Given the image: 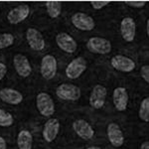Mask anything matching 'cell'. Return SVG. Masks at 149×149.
Masks as SVG:
<instances>
[{
	"label": "cell",
	"mask_w": 149,
	"mask_h": 149,
	"mask_svg": "<svg viewBox=\"0 0 149 149\" xmlns=\"http://www.w3.org/2000/svg\"><path fill=\"white\" fill-rule=\"evenodd\" d=\"M13 65L16 73L22 78H28L32 74V66L25 55L16 54L13 57Z\"/></svg>",
	"instance_id": "obj_10"
},
{
	"label": "cell",
	"mask_w": 149,
	"mask_h": 149,
	"mask_svg": "<svg viewBox=\"0 0 149 149\" xmlns=\"http://www.w3.org/2000/svg\"><path fill=\"white\" fill-rule=\"evenodd\" d=\"M140 149H149V142L148 141H144L140 145Z\"/></svg>",
	"instance_id": "obj_29"
},
{
	"label": "cell",
	"mask_w": 149,
	"mask_h": 149,
	"mask_svg": "<svg viewBox=\"0 0 149 149\" xmlns=\"http://www.w3.org/2000/svg\"><path fill=\"white\" fill-rule=\"evenodd\" d=\"M72 24L81 31H93L95 28V22L93 17L84 12H77L72 16Z\"/></svg>",
	"instance_id": "obj_7"
},
{
	"label": "cell",
	"mask_w": 149,
	"mask_h": 149,
	"mask_svg": "<svg viewBox=\"0 0 149 149\" xmlns=\"http://www.w3.org/2000/svg\"><path fill=\"white\" fill-rule=\"evenodd\" d=\"M15 41V37L11 33H2L0 34V50L6 49L12 46Z\"/></svg>",
	"instance_id": "obj_22"
},
{
	"label": "cell",
	"mask_w": 149,
	"mask_h": 149,
	"mask_svg": "<svg viewBox=\"0 0 149 149\" xmlns=\"http://www.w3.org/2000/svg\"><path fill=\"white\" fill-rule=\"evenodd\" d=\"M18 149H32L33 136L32 133L27 129H22L17 135Z\"/></svg>",
	"instance_id": "obj_19"
},
{
	"label": "cell",
	"mask_w": 149,
	"mask_h": 149,
	"mask_svg": "<svg viewBox=\"0 0 149 149\" xmlns=\"http://www.w3.org/2000/svg\"><path fill=\"white\" fill-rule=\"evenodd\" d=\"M86 149H102V148L98 147V146H90V147H86Z\"/></svg>",
	"instance_id": "obj_31"
},
{
	"label": "cell",
	"mask_w": 149,
	"mask_h": 149,
	"mask_svg": "<svg viewBox=\"0 0 149 149\" xmlns=\"http://www.w3.org/2000/svg\"><path fill=\"white\" fill-rule=\"evenodd\" d=\"M0 149H7V142L1 135H0Z\"/></svg>",
	"instance_id": "obj_28"
},
{
	"label": "cell",
	"mask_w": 149,
	"mask_h": 149,
	"mask_svg": "<svg viewBox=\"0 0 149 149\" xmlns=\"http://www.w3.org/2000/svg\"><path fill=\"white\" fill-rule=\"evenodd\" d=\"M146 32H147V35H149V20L146 21Z\"/></svg>",
	"instance_id": "obj_30"
},
{
	"label": "cell",
	"mask_w": 149,
	"mask_h": 149,
	"mask_svg": "<svg viewBox=\"0 0 149 149\" xmlns=\"http://www.w3.org/2000/svg\"><path fill=\"white\" fill-rule=\"evenodd\" d=\"M112 68L122 73H130L135 70V62L130 58L123 56V55H115L110 60Z\"/></svg>",
	"instance_id": "obj_8"
},
{
	"label": "cell",
	"mask_w": 149,
	"mask_h": 149,
	"mask_svg": "<svg viewBox=\"0 0 149 149\" xmlns=\"http://www.w3.org/2000/svg\"><path fill=\"white\" fill-rule=\"evenodd\" d=\"M30 11V7L27 4L19 5L9 11V13L7 14V20H8L9 23L13 24V25L19 24L28 18Z\"/></svg>",
	"instance_id": "obj_14"
},
{
	"label": "cell",
	"mask_w": 149,
	"mask_h": 149,
	"mask_svg": "<svg viewBox=\"0 0 149 149\" xmlns=\"http://www.w3.org/2000/svg\"><path fill=\"white\" fill-rule=\"evenodd\" d=\"M107 90L102 85H97L93 88L90 95V104L93 109H100L103 107L107 100Z\"/></svg>",
	"instance_id": "obj_9"
},
{
	"label": "cell",
	"mask_w": 149,
	"mask_h": 149,
	"mask_svg": "<svg viewBox=\"0 0 149 149\" xmlns=\"http://www.w3.org/2000/svg\"><path fill=\"white\" fill-rule=\"evenodd\" d=\"M36 107L41 115L45 117H50L55 113V102L49 93H40L36 97Z\"/></svg>",
	"instance_id": "obj_1"
},
{
	"label": "cell",
	"mask_w": 149,
	"mask_h": 149,
	"mask_svg": "<svg viewBox=\"0 0 149 149\" xmlns=\"http://www.w3.org/2000/svg\"><path fill=\"white\" fill-rule=\"evenodd\" d=\"M60 131V121L57 118H49L45 122L43 127L42 135L44 140L48 143H51L57 138Z\"/></svg>",
	"instance_id": "obj_15"
},
{
	"label": "cell",
	"mask_w": 149,
	"mask_h": 149,
	"mask_svg": "<svg viewBox=\"0 0 149 149\" xmlns=\"http://www.w3.org/2000/svg\"><path fill=\"white\" fill-rule=\"evenodd\" d=\"M57 60L53 55H45L41 60L40 73L41 76L47 81H50L56 76L57 74Z\"/></svg>",
	"instance_id": "obj_4"
},
{
	"label": "cell",
	"mask_w": 149,
	"mask_h": 149,
	"mask_svg": "<svg viewBox=\"0 0 149 149\" xmlns=\"http://www.w3.org/2000/svg\"><path fill=\"white\" fill-rule=\"evenodd\" d=\"M120 34L124 41L130 43L134 40L136 34V23L133 18L124 17L120 22Z\"/></svg>",
	"instance_id": "obj_17"
},
{
	"label": "cell",
	"mask_w": 149,
	"mask_h": 149,
	"mask_svg": "<svg viewBox=\"0 0 149 149\" xmlns=\"http://www.w3.org/2000/svg\"><path fill=\"white\" fill-rule=\"evenodd\" d=\"M107 134L109 141L113 147H121L124 143V135L121 128L115 122H111L107 127Z\"/></svg>",
	"instance_id": "obj_12"
},
{
	"label": "cell",
	"mask_w": 149,
	"mask_h": 149,
	"mask_svg": "<svg viewBox=\"0 0 149 149\" xmlns=\"http://www.w3.org/2000/svg\"><path fill=\"white\" fill-rule=\"evenodd\" d=\"M125 3L132 8H142L146 4L145 1H125Z\"/></svg>",
	"instance_id": "obj_26"
},
{
	"label": "cell",
	"mask_w": 149,
	"mask_h": 149,
	"mask_svg": "<svg viewBox=\"0 0 149 149\" xmlns=\"http://www.w3.org/2000/svg\"><path fill=\"white\" fill-rule=\"evenodd\" d=\"M72 127H73L74 133H77V135L79 137L85 139V140L92 139L93 135H95V129L85 119H77V120H74Z\"/></svg>",
	"instance_id": "obj_13"
},
{
	"label": "cell",
	"mask_w": 149,
	"mask_h": 149,
	"mask_svg": "<svg viewBox=\"0 0 149 149\" xmlns=\"http://www.w3.org/2000/svg\"><path fill=\"white\" fill-rule=\"evenodd\" d=\"M91 4H92L93 9H95V10H100V9H102L103 7L107 6V4H109V1H107V0H100V1L95 0V1L91 2Z\"/></svg>",
	"instance_id": "obj_24"
},
{
	"label": "cell",
	"mask_w": 149,
	"mask_h": 149,
	"mask_svg": "<svg viewBox=\"0 0 149 149\" xmlns=\"http://www.w3.org/2000/svg\"><path fill=\"white\" fill-rule=\"evenodd\" d=\"M139 118L144 122L149 121V97H145L141 102L138 110Z\"/></svg>",
	"instance_id": "obj_21"
},
{
	"label": "cell",
	"mask_w": 149,
	"mask_h": 149,
	"mask_svg": "<svg viewBox=\"0 0 149 149\" xmlns=\"http://www.w3.org/2000/svg\"><path fill=\"white\" fill-rule=\"evenodd\" d=\"M140 76H141V78L146 81V83H149V66L148 65H145V66L141 67Z\"/></svg>",
	"instance_id": "obj_25"
},
{
	"label": "cell",
	"mask_w": 149,
	"mask_h": 149,
	"mask_svg": "<svg viewBox=\"0 0 149 149\" xmlns=\"http://www.w3.org/2000/svg\"><path fill=\"white\" fill-rule=\"evenodd\" d=\"M88 64L84 57H77L74 58L72 62H70L66 68V76L67 78L71 79V80H76V79L80 78L84 72L86 70Z\"/></svg>",
	"instance_id": "obj_5"
},
{
	"label": "cell",
	"mask_w": 149,
	"mask_h": 149,
	"mask_svg": "<svg viewBox=\"0 0 149 149\" xmlns=\"http://www.w3.org/2000/svg\"><path fill=\"white\" fill-rule=\"evenodd\" d=\"M56 95L61 100L77 102L80 100L81 91L78 86H74L73 84H61L57 86Z\"/></svg>",
	"instance_id": "obj_2"
},
{
	"label": "cell",
	"mask_w": 149,
	"mask_h": 149,
	"mask_svg": "<svg viewBox=\"0 0 149 149\" xmlns=\"http://www.w3.org/2000/svg\"><path fill=\"white\" fill-rule=\"evenodd\" d=\"M0 100L8 104L17 105L23 102L24 97L19 91L10 88H4L0 90Z\"/></svg>",
	"instance_id": "obj_18"
},
{
	"label": "cell",
	"mask_w": 149,
	"mask_h": 149,
	"mask_svg": "<svg viewBox=\"0 0 149 149\" xmlns=\"http://www.w3.org/2000/svg\"><path fill=\"white\" fill-rule=\"evenodd\" d=\"M26 40L29 47L36 52H41L46 47V41L39 30L35 28H28L26 31Z\"/></svg>",
	"instance_id": "obj_6"
},
{
	"label": "cell",
	"mask_w": 149,
	"mask_h": 149,
	"mask_svg": "<svg viewBox=\"0 0 149 149\" xmlns=\"http://www.w3.org/2000/svg\"><path fill=\"white\" fill-rule=\"evenodd\" d=\"M128 93L127 90L123 86L115 88L112 93V102L113 105L118 111H125L128 105Z\"/></svg>",
	"instance_id": "obj_16"
},
{
	"label": "cell",
	"mask_w": 149,
	"mask_h": 149,
	"mask_svg": "<svg viewBox=\"0 0 149 149\" xmlns=\"http://www.w3.org/2000/svg\"><path fill=\"white\" fill-rule=\"evenodd\" d=\"M56 43L57 46L62 51L68 53V54H73L78 49V44H77L76 40L68 33H59L56 36Z\"/></svg>",
	"instance_id": "obj_11"
},
{
	"label": "cell",
	"mask_w": 149,
	"mask_h": 149,
	"mask_svg": "<svg viewBox=\"0 0 149 149\" xmlns=\"http://www.w3.org/2000/svg\"><path fill=\"white\" fill-rule=\"evenodd\" d=\"M86 47L90 52L98 55L109 54L112 49L110 41L102 37H91L88 40Z\"/></svg>",
	"instance_id": "obj_3"
},
{
	"label": "cell",
	"mask_w": 149,
	"mask_h": 149,
	"mask_svg": "<svg viewBox=\"0 0 149 149\" xmlns=\"http://www.w3.org/2000/svg\"><path fill=\"white\" fill-rule=\"evenodd\" d=\"M14 123V117L8 111L0 109V126L9 127Z\"/></svg>",
	"instance_id": "obj_23"
},
{
	"label": "cell",
	"mask_w": 149,
	"mask_h": 149,
	"mask_svg": "<svg viewBox=\"0 0 149 149\" xmlns=\"http://www.w3.org/2000/svg\"><path fill=\"white\" fill-rule=\"evenodd\" d=\"M7 74V66L4 63L0 62V81L3 80V78Z\"/></svg>",
	"instance_id": "obj_27"
},
{
	"label": "cell",
	"mask_w": 149,
	"mask_h": 149,
	"mask_svg": "<svg viewBox=\"0 0 149 149\" xmlns=\"http://www.w3.org/2000/svg\"><path fill=\"white\" fill-rule=\"evenodd\" d=\"M46 9L51 18H58L62 13V4L60 1H47Z\"/></svg>",
	"instance_id": "obj_20"
}]
</instances>
